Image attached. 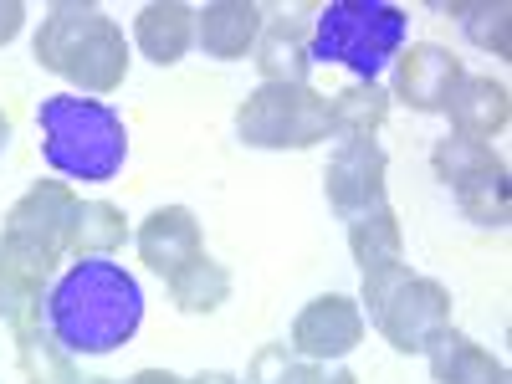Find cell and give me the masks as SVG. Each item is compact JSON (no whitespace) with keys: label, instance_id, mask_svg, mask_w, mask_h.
Masks as SVG:
<instances>
[{"label":"cell","instance_id":"cell-7","mask_svg":"<svg viewBox=\"0 0 512 384\" xmlns=\"http://www.w3.org/2000/svg\"><path fill=\"white\" fill-rule=\"evenodd\" d=\"M359 344H364V308H359V297H344V292L313 297L292 318V333H287V349L297 359H313V364H338Z\"/></svg>","mask_w":512,"mask_h":384},{"label":"cell","instance_id":"cell-30","mask_svg":"<svg viewBox=\"0 0 512 384\" xmlns=\"http://www.w3.org/2000/svg\"><path fill=\"white\" fill-rule=\"evenodd\" d=\"M128 384H185V379H180L175 369H139Z\"/></svg>","mask_w":512,"mask_h":384},{"label":"cell","instance_id":"cell-32","mask_svg":"<svg viewBox=\"0 0 512 384\" xmlns=\"http://www.w3.org/2000/svg\"><path fill=\"white\" fill-rule=\"evenodd\" d=\"M6 144H11V118L0 113V149H6Z\"/></svg>","mask_w":512,"mask_h":384},{"label":"cell","instance_id":"cell-23","mask_svg":"<svg viewBox=\"0 0 512 384\" xmlns=\"http://www.w3.org/2000/svg\"><path fill=\"white\" fill-rule=\"evenodd\" d=\"M226 297H231V272L216 262V256H205V251L169 277V303H175L180 313H190V318L216 313Z\"/></svg>","mask_w":512,"mask_h":384},{"label":"cell","instance_id":"cell-25","mask_svg":"<svg viewBox=\"0 0 512 384\" xmlns=\"http://www.w3.org/2000/svg\"><path fill=\"white\" fill-rule=\"evenodd\" d=\"M487 164H497L492 144L466 139V134H446V139H436V149H431V169H436V180H441L446 190H456V185H466L472 175H482Z\"/></svg>","mask_w":512,"mask_h":384},{"label":"cell","instance_id":"cell-2","mask_svg":"<svg viewBox=\"0 0 512 384\" xmlns=\"http://www.w3.org/2000/svg\"><path fill=\"white\" fill-rule=\"evenodd\" d=\"M36 134H41V159H47L62 180L108 185V180L123 175L128 128H123V113L108 108L103 98H82V93L41 98Z\"/></svg>","mask_w":512,"mask_h":384},{"label":"cell","instance_id":"cell-5","mask_svg":"<svg viewBox=\"0 0 512 384\" xmlns=\"http://www.w3.org/2000/svg\"><path fill=\"white\" fill-rule=\"evenodd\" d=\"M369 323L379 328V338H384L395 354H425V349L436 344V333L451 328V292H446L436 277H415V272H410V277L395 287V297H390V303H384Z\"/></svg>","mask_w":512,"mask_h":384},{"label":"cell","instance_id":"cell-1","mask_svg":"<svg viewBox=\"0 0 512 384\" xmlns=\"http://www.w3.org/2000/svg\"><path fill=\"white\" fill-rule=\"evenodd\" d=\"M41 318H47L52 338L72 359H103L139 333L144 287L123 262L88 256V262H72L52 282L47 303H41Z\"/></svg>","mask_w":512,"mask_h":384},{"label":"cell","instance_id":"cell-17","mask_svg":"<svg viewBox=\"0 0 512 384\" xmlns=\"http://www.w3.org/2000/svg\"><path fill=\"white\" fill-rule=\"evenodd\" d=\"M420 359H425V369H431L436 384H507V364L492 349L472 344L461 328L436 333V344L425 349Z\"/></svg>","mask_w":512,"mask_h":384},{"label":"cell","instance_id":"cell-15","mask_svg":"<svg viewBox=\"0 0 512 384\" xmlns=\"http://www.w3.org/2000/svg\"><path fill=\"white\" fill-rule=\"evenodd\" d=\"M57 256H41L26 246L0 241V323H11L16 313H31L47 303V292L57 282Z\"/></svg>","mask_w":512,"mask_h":384},{"label":"cell","instance_id":"cell-6","mask_svg":"<svg viewBox=\"0 0 512 384\" xmlns=\"http://www.w3.org/2000/svg\"><path fill=\"white\" fill-rule=\"evenodd\" d=\"M77 205H82V195H77L67 180H36V185L6 210V231H0V241L67 262V236H72Z\"/></svg>","mask_w":512,"mask_h":384},{"label":"cell","instance_id":"cell-10","mask_svg":"<svg viewBox=\"0 0 512 384\" xmlns=\"http://www.w3.org/2000/svg\"><path fill=\"white\" fill-rule=\"evenodd\" d=\"M134 246H139V262L169 282L185 262H195V256L205 251V236H200V221H195L190 205H159L139 221Z\"/></svg>","mask_w":512,"mask_h":384},{"label":"cell","instance_id":"cell-24","mask_svg":"<svg viewBox=\"0 0 512 384\" xmlns=\"http://www.w3.org/2000/svg\"><path fill=\"white\" fill-rule=\"evenodd\" d=\"M451 195H456V205H461V216L477 221V226L502 231V226L512 221V180H507V164H502V159L487 164L482 175H472L466 185H456Z\"/></svg>","mask_w":512,"mask_h":384},{"label":"cell","instance_id":"cell-18","mask_svg":"<svg viewBox=\"0 0 512 384\" xmlns=\"http://www.w3.org/2000/svg\"><path fill=\"white\" fill-rule=\"evenodd\" d=\"M446 118H451V134H466V139H482L487 144V139H497L502 128L512 123V98H507L502 82L466 72V82L456 88Z\"/></svg>","mask_w":512,"mask_h":384},{"label":"cell","instance_id":"cell-20","mask_svg":"<svg viewBox=\"0 0 512 384\" xmlns=\"http://www.w3.org/2000/svg\"><path fill=\"white\" fill-rule=\"evenodd\" d=\"M384 118H390V93L379 82H349L328 98V139L338 144H359V139H374Z\"/></svg>","mask_w":512,"mask_h":384},{"label":"cell","instance_id":"cell-3","mask_svg":"<svg viewBox=\"0 0 512 384\" xmlns=\"http://www.w3.org/2000/svg\"><path fill=\"white\" fill-rule=\"evenodd\" d=\"M410 41V11L395 0H328L313 21V62L349 67L354 82H379Z\"/></svg>","mask_w":512,"mask_h":384},{"label":"cell","instance_id":"cell-16","mask_svg":"<svg viewBox=\"0 0 512 384\" xmlns=\"http://www.w3.org/2000/svg\"><path fill=\"white\" fill-rule=\"evenodd\" d=\"M134 47L154 67L185 62L195 47V6H185V0H149L134 21Z\"/></svg>","mask_w":512,"mask_h":384},{"label":"cell","instance_id":"cell-29","mask_svg":"<svg viewBox=\"0 0 512 384\" xmlns=\"http://www.w3.org/2000/svg\"><path fill=\"white\" fill-rule=\"evenodd\" d=\"M26 26V6L21 0H0V47H11Z\"/></svg>","mask_w":512,"mask_h":384},{"label":"cell","instance_id":"cell-8","mask_svg":"<svg viewBox=\"0 0 512 384\" xmlns=\"http://www.w3.org/2000/svg\"><path fill=\"white\" fill-rule=\"evenodd\" d=\"M384 175H390V154H384L374 139H359V144H338L328 154V169H323V195L333 205L338 221H359L369 210L384 205Z\"/></svg>","mask_w":512,"mask_h":384},{"label":"cell","instance_id":"cell-31","mask_svg":"<svg viewBox=\"0 0 512 384\" xmlns=\"http://www.w3.org/2000/svg\"><path fill=\"white\" fill-rule=\"evenodd\" d=\"M185 384H246V379H236V374H226V369H200V374L185 379Z\"/></svg>","mask_w":512,"mask_h":384},{"label":"cell","instance_id":"cell-27","mask_svg":"<svg viewBox=\"0 0 512 384\" xmlns=\"http://www.w3.org/2000/svg\"><path fill=\"white\" fill-rule=\"evenodd\" d=\"M410 277V267L405 262H390V267H374V272H364V282H359V308L374 318L384 303L395 297V287Z\"/></svg>","mask_w":512,"mask_h":384},{"label":"cell","instance_id":"cell-14","mask_svg":"<svg viewBox=\"0 0 512 384\" xmlns=\"http://www.w3.org/2000/svg\"><path fill=\"white\" fill-rule=\"evenodd\" d=\"M6 328H11V338H16V369H21L26 384H82L77 359L52 338V328H47V318H41V308L16 313Z\"/></svg>","mask_w":512,"mask_h":384},{"label":"cell","instance_id":"cell-33","mask_svg":"<svg viewBox=\"0 0 512 384\" xmlns=\"http://www.w3.org/2000/svg\"><path fill=\"white\" fill-rule=\"evenodd\" d=\"M82 384H123V379H82Z\"/></svg>","mask_w":512,"mask_h":384},{"label":"cell","instance_id":"cell-12","mask_svg":"<svg viewBox=\"0 0 512 384\" xmlns=\"http://www.w3.org/2000/svg\"><path fill=\"white\" fill-rule=\"evenodd\" d=\"M62 77L72 82L82 98H108V93H118L123 77H128V41H123V31L103 16V21L88 31V41H82V47L67 57Z\"/></svg>","mask_w":512,"mask_h":384},{"label":"cell","instance_id":"cell-9","mask_svg":"<svg viewBox=\"0 0 512 384\" xmlns=\"http://www.w3.org/2000/svg\"><path fill=\"white\" fill-rule=\"evenodd\" d=\"M395 82H390V103H405L410 113H446L456 88L466 82V67L456 52L436 47V41H410V47L390 62Z\"/></svg>","mask_w":512,"mask_h":384},{"label":"cell","instance_id":"cell-13","mask_svg":"<svg viewBox=\"0 0 512 384\" xmlns=\"http://www.w3.org/2000/svg\"><path fill=\"white\" fill-rule=\"evenodd\" d=\"M251 62L262 72V82H287V88H303L313 72V26L297 16H272L262 26L251 47Z\"/></svg>","mask_w":512,"mask_h":384},{"label":"cell","instance_id":"cell-19","mask_svg":"<svg viewBox=\"0 0 512 384\" xmlns=\"http://www.w3.org/2000/svg\"><path fill=\"white\" fill-rule=\"evenodd\" d=\"M98 21H103V6H88V0H57V6L41 16V31H36V41H31L36 62L62 77L67 57L82 47V41H88V31H93Z\"/></svg>","mask_w":512,"mask_h":384},{"label":"cell","instance_id":"cell-21","mask_svg":"<svg viewBox=\"0 0 512 384\" xmlns=\"http://www.w3.org/2000/svg\"><path fill=\"white\" fill-rule=\"evenodd\" d=\"M128 241V216L113 200H82L72 216V236H67V256L88 262V256H113Z\"/></svg>","mask_w":512,"mask_h":384},{"label":"cell","instance_id":"cell-11","mask_svg":"<svg viewBox=\"0 0 512 384\" xmlns=\"http://www.w3.org/2000/svg\"><path fill=\"white\" fill-rule=\"evenodd\" d=\"M262 26H267V16L256 0H210V6L195 11V47L216 62H241V57H251Z\"/></svg>","mask_w":512,"mask_h":384},{"label":"cell","instance_id":"cell-26","mask_svg":"<svg viewBox=\"0 0 512 384\" xmlns=\"http://www.w3.org/2000/svg\"><path fill=\"white\" fill-rule=\"evenodd\" d=\"M461 31L472 47L492 52V57H512V6L507 0H477V6H461Z\"/></svg>","mask_w":512,"mask_h":384},{"label":"cell","instance_id":"cell-4","mask_svg":"<svg viewBox=\"0 0 512 384\" xmlns=\"http://www.w3.org/2000/svg\"><path fill=\"white\" fill-rule=\"evenodd\" d=\"M236 134L251 149H313L328 139V98L303 82H262L241 108H236Z\"/></svg>","mask_w":512,"mask_h":384},{"label":"cell","instance_id":"cell-22","mask_svg":"<svg viewBox=\"0 0 512 384\" xmlns=\"http://www.w3.org/2000/svg\"><path fill=\"white\" fill-rule=\"evenodd\" d=\"M349 256H354L359 272L405 262V226H400V216L390 210V200H384L379 210H369V216L349 221Z\"/></svg>","mask_w":512,"mask_h":384},{"label":"cell","instance_id":"cell-28","mask_svg":"<svg viewBox=\"0 0 512 384\" xmlns=\"http://www.w3.org/2000/svg\"><path fill=\"white\" fill-rule=\"evenodd\" d=\"M277 384H359L349 369H328V364H313V359H287V369L277 374Z\"/></svg>","mask_w":512,"mask_h":384}]
</instances>
